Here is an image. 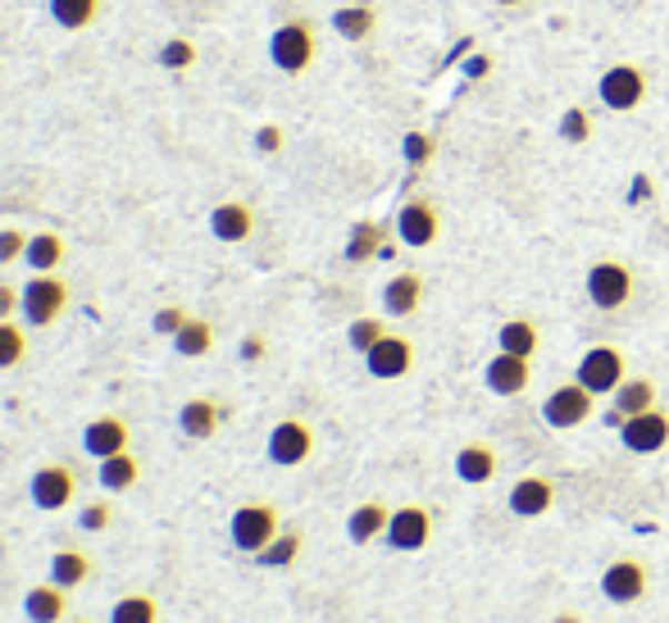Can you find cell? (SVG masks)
Returning <instances> with one entry per match:
<instances>
[{
    "mask_svg": "<svg viewBox=\"0 0 669 623\" xmlns=\"http://www.w3.org/2000/svg\"><path fill=\"white\" fill-rule=\"evenodd\" d=\"M382 542H388L392 551H406V555H410V551H423L428 542H433V510H423V505H401V510H392Z\"/></svg>",
    "mask_w": 669,
    "mask_h": 623,
    "instance_id": "obj_12",
    "label": "cell"
},
{
    "mask_svg": "<svg viewBox=\"0 0 669 623\" xmlns=\"http://www.w3.org/2000/svg\"><path fill=\"white\" fill-rule=\"evenodd\" d=\"M23 355H28V338H23V328H19V323H10V319H0V369H14Z\"/></svg>",
    "mask_w": 669,
    "mask_h": 623,
    "instance_id": "obj_38",
    "label": "cell"
},
{
    "mask_svg": "<svg viewBox=\"0 0 669 623\" xmlns=\"http://www.w3.org/2000/svg\"><path fill=\"white\" fill-rule=\"evenodd\" d=\"M497 469H501V460H497V451L488 442H469V446L456 451V478H460V483H469V488L492 483Z\"/></svg>",
    "mask_w": 669,
    "mask_h": 623,
    "instance_id": "obj_20",
    "label": "cell"
},
{
    "mask_svg": "<svg viewBox=\"0 0 669 623\" xmlns=\"http://www.w3.org/2000/svg\"><path fill=\"white\" fill-rule=\"evenodd\" d=\"M210 237L223 247H237V242H251L256 237V210L247 201H219L210 210Z\"/></svg>",
    "mask_w": 669,
    "mask_h": 623,
    "instance_id": "obj_16",
    "label": "cell"
},
{
    "mask_svg": "<svg viewBox=\"0 0 669 623\" xmlns=\"http://www.w3.org/2000/svg\"><path fill=\"white\" fill-rule=\"evenodd\" d=\"M23 619H28V623H64V619H69V592L56 587V583L28 587V596H23Z\"/></svg>",
    "mask_w": 669,
    "mask_h": 623,
    "instance_id": "obj_21",
    "label": "cell"
},
{
    "mask_svg": "<svg viewBox=\"0 0 669 623\" xmlns=\"http://www.w3.org/2000/svg\"><path fill=\"white\" fill-rule=\"evenodd\" d=\"M264 455H269V464H278V469L306 464V460L314 455V428H310L306 419H282V423H273V428H269V442H264Z\"/></svg>",
    "mask_w": 669,
    "mask_h": 623,
    "instance_id": "obj_8",
    "label": "cell"
},
{
    "mask_svg": "<svg viewBox=\"0 0 669 623\" xmlns=\"http://www.w3.org/2000/svg\"><path fill=\"white\" fill-rule=\"evenodd\" d=\"M187 319H191V314H187L182 305H160V310L151 314V328L160 332V338H173V332H178Z\"/></svg>",
    "mask_w": 669,
    "mask_h": 623,
    "instance_id": "obj_42",
    "label": "cell"
},
{
    "mask_svg": "<svg viewBox=\"0 0 669 623\" xmlns=\"http://www.w3.org/2000/svg\"><path fill=\"white\" fill-rule=\"evenodd\" d=\"M219 423H223V405L210 401V396H191L178 410V428H182V438H191V442H210L219 433Z\"/></svg>",
    "mask_w": 669,
    "mask_h": 623,
    "instance_id": "obj_19",
    "label": "cell"
},
{
    "mask_svg": "<svg viewBox=\"0 0 669 623\" xmlns=\"http://www.w3.org/2000/svg\"><path fill=\"white\" fill-rule=\"evenodd\" d=\"M106 0H46V10H51V19L64 28V32H87L96 23V14H101Z\"/></svg>",
    "mask_w": 669,
    "mask_h": 623,
    "instance_id": "obj_29",
    "label": "cell"
},
{
    "mask_svg": "<svg viewBox=\"0 0 669 623\" xmlns=\"http://www.w3.org/2000/svg\"><path fill=\"white\" fill-rule=\"evenodd\" d=\"M647 69L642 64H610L606 73H601V82H597V101L606 105V110H615V114H633L642 101H647Z\"/></svg>",
    "mask_w": 669,
    "mask_h": 623,
    "instance_id": "obj_4",
    "label": "cell"
},
{
    "mask_svg": "<svg viewBox=\"0 0 669 623\" xmlns=\"http://www.w3.org/2000/svg\"><path fill=\"white\" fill-rule=\"evenodd\" d=\"M382 338H388V323L373 319V314H365V319H356V323L347 328V342H351V351H356V355H369Z\"/></svg>",
    "mask_w": 669,
    "mask_h": 623,
    "instance_id": "obj_35",
    "label": "cell"
},
{
    "mask_svg": "<svg viewBox=\"0 0 669 623\" xmlns=\"http://www.w3.org/2000/svg\"><path fill=\"white\" fill-rule=\"evenodd\" d=\"M282 141H287L282 128H278V123H264V128L256 132V151H260V155H278V151H282Z\"/></svg>",
    "mask_w": 669,
    "mask_h": 623,
    "instance_id": "obj_43",
    "label": "cell"
},
{
    "mask_svg": "<svg viewBox=\"0 0 669 623\" xmlns=\"http://www.w3.org/2000/svg\"><path fill=\"white\" fill-rule=\"evenodd\" d=\"M82 451L91 460H110L119 451H128V423L119 414H101V419H91L82 428Z\"/></svg>",
    "mask_w": 669,
    "mask_h": 623,
    "instance_id": "obj_17",
    "label": "cell"
},
{
    "mask_svg": "<svg viewBox=\"0 0 669 623\" xmlns=\"http://www.w3.org/2000/svg\"><path fill=\"white\" fill-rule=\"evenodd\" d=\"M642 410H656V382L651 378H625L615 392V410H610V423L619 428L625 419L642 414Z\"/></svg>",
    "mask_w": 669,
    "mask_h": 623,
    "instance_id": "obj_23",
    "label": "cell"
},
{
    "mask_svg": "<svg viewBox=\"0 0 669 623\" xmlns=\"http://www.w3.org/2000/svg\"><path fill=\"white\" fill-rule=\"evenodd\" d=\"M191 64H197V46H191L187 37H169V41L160 46V69H169V73H187Z\"/></svg>",
    "mask_w": 669,
    "mask_h": 623,
    "instance_id": "obj_37",
    "label": "cell"
},
{
    "mask_svg": "<svg viewBox=\"0 0 669 623\" xmlns=\"http://www.w3.org/2000/svg\"><path fill=\"white\" fill-rule=\"evenodd\" d=\"M282 533V523H278V510L273 505H264V501H247V505H237L232 510V519H228V537H232V546L242 551V555H260L273 537Z\"/></svg>",
    "mask_w": 669,
    "mask_h": 623,
    "instance_id": "obj_2",
    "label": "cell"
},
{
    "mask_svg": "<svg viewBox=\"0 0 669 623\" xmlns=\"http://www.w3.org/2000/svg\"><path fill=\"white\" fill-rule=\"evenodd\" d=\"M114 523V505L110 501H87L82 510H78V529L82 533H106Z\"/></svg>",
    "mask_w": 669,
    "mask_h": 623,
    "instance_id": "obj_40",
    "label": "cell"
},
{
    "mask_svg": "<svg viewBox=\"0 0 669 623\" xmlns=\"http://www.w3.org/2000/svg\"><path fill=\"white\" fill-rule=\"evenodd\" d=\"M592 392L583 388V382H565V388H556L547 401H542V423L556 428V433H569V428H583L592 419Z\"/></svg>",
    "mask_w": 669,
    "mask_h": 623,
    "instance_id": "obj_11",
    "label": "cell"
},
{
    "mask_svg": "<svg viewBox=\"0 0 669 623\" xmlns=\"http://www.w3.org/2000/svg\"><path fill=\"white\" fill-rule=\"evenodd\" d=\"M264 351H269V342L260 338V332L242 338V360H247V364H260V360H264Z\"/></svg>",
    "mask_w": 669,
    "mask_h": 623,
    "instance_id": "obj_44",
    "label": "cell"
},
{
    "mask_svg": "<svg viewBox=\"0 0 669 623\" xmlns=\"http://www.w3.org/2000/svg\"><path fill=\"white\" fill-rule=\"evenodd\" d=\"M319 56V37H314V23L310 19H287L273 28L269 37V60L278 73L287 78H301Z\"/></svg>",
    "mask_w": 669,
    "mask_h": 623,
    "instance_id": "obj_1",
    "label": "cell"
},
{
    "mask_svg": "<svg viewBox=\"0 0 669 623\" xmlns=\"http://www.w3.org/2000/svg\"><path fill=\"white\" fill-rule=\"evenodd\" d=\"M28 501L46 514L56 510H69L78 501V473L69 464H41L32 478H28Z\"/></svg>",
    "mask_w": 669,
    "mask_h": 623,
    "instance_id": "obj_7",
    "label": "cell"
},
{
    "mask_svg": "<svg viewBox=\"0 0 669 623\" xmlns=\"http://www.w3.org/2000/svg\"><path fill=\"white\" fill-rule=\"evenodd\" d=\"M419 305H423V278L419 273L388 278V287H382V310H388L392 319H410Z\"/></svg>",
    "mask_w": 669,
    "mask_h": 623,
    "instance_id": "obj_22",
    "label": "cell"
},
{
    "mask_svg": "<svg viewBox=\"0 0 669 623\" xmlns=\"http://www.w3.org/2000/svg\"><path fill=\"white\" fill-rule=\"evenodd\" d=\"M619 442L629 455H656L669 446V414L665 410H642L619 423Z\"/></svg>",
    "mask_w": 669,
    "mask_h": 623,
    "instance_id": "obj_13",
    "label": "cell"
},
{
    "mask_svg": "<svg viewBox=\"0 0 669 623\" xmlns=\"http://www.w3.org/2000/svg\"><path fill=\"white\" fill-rule=\"evenodd\" d=\"M23 251H28V232H19V228H0V269L14 264V260H23Z\"/></svg>",
    "mask_w": 669,
    "mask_h": 623,
    "instance_id": "obj_41",
    "label": "cell"
},
{
    "mask_svg": "<svg viewBox=\"0 0 669 623\" xmlns=\"http://www.w3.org/2000/svg\"><path fill=\"white\" fill-rule=\"evenodd\" d=\"M497 6H506V10H515V6H529V0H497Z\"/></svg>",
    "mask_w": 669,
    "mask_h": 623,
    "instance_id": "obj_48",
    "label": "cell"
},
{
    "mask_svg": "<svg viewBox=\"0 0 669 623\" xmlns=\"http://www.w3.org/2000/svg\"><path fill=\"white\" fill-rule=\"evenodd\" d=\"M64 310H69V282L60 273H37L19 292V314L28 319V328H51Z\"/></svg>",
    "mask_w": 669,
    "mask_h": 623,
    "instance_id": "obj_3",
    "label": "cell"
},
{
    "mask_svg": "<svg viewBox=\"0 0 669 623\" xmlns=\"http://www.w3.org/2000/svg\"><path fill=\"white\" fill-rule=\"evenodd\" d=\"M401 155H406V164H410V169L433 164V155H438V137H433V132H406Z\"/></svg>",
    "mask_w": 669,
    "mask_h": 623,
    "instance_id": "obj_39",
    "label": "cell"
},
{
    "mask_svg": "<svg viewBox=\"0 0 669 623\" xmlns=\"http://www.w3.org/2000/svg\"><path fill=\"white\" fill-rule=\"evenodd\" d=\"M625 378H629V360L619 346H588L579 369H573V382H583L592 396H615Z\"/></svg>",
    "mask_w": 669,
    "mask_h": 623,
    "instance_id": "obj_5",
    "label": "cell"
},
{
    "mask_svg": "<svg viewBox=\"0 0 669 623\" xmlns=\"http://www.w3.org/2000/svg\"><path fill=\"white\" fill-rule=\"evenodd\" d=\"M506 505H510V514H519V519H542L551 505H556V483L551 478H519V483L510 488V496H506Z\"/></svg>",
    "mask_w": 669,
    "mask_h": 623,
    "instance_id": "obj_18",
    "label": "cell"
},
{
    "mask_svg": "<svg viewBox=\"0 0 669 623\" xmlns=\"http://www.w3.org/2000/svg\"><path fill=\"white\" fill-rule=\"evenodd\" d=\"M137 483H141V460L137 455L119 451V455L101 460V488L106 492H132Z\"/></svg>",
    "mask_w": 669,
    "mask_h": 623,
    "instance_id": "obj_32",
    "label": "cell"
},
{
    "mask_svg": "<svg viewBox=\"0 0 669 623\" xmlns=\"http://www.w3.org/2000/svg\"><path fill=\"white\" fill-rule=\"evenodd\" d=\"M14 310H19V292L10 282H0V319H10Z\"/></svg>",
    "mask_w": 669,
    "mask_h": 623,
    "instance_id": "obj_45",
    "label": "cell"
},
{
    "mask_svg": "<svg viewBox=\"0 0 669 623\" xmlns=\"http://www.w3.org/2000/svg\"><path fill=\"white\" fill-rule=\"evenodd\" d=\"M651 579H647V564L638 555H619L601 569V596L610 605H638L647 596Z\"/></svg>",
    "mask_w": 669,
    "mask_h": 623,
    "instance_id": "obj_9",
    "label": "cell"
},
{
    "mask_svg": "<svg viewBox=\"0 0 669 623\" xmlns=\"http://www.w3.org/2000/svg\"><path fill=\"white\" fill-rule=\"evenodd\" d=\"M465 73H469V78H488V73H492V60H488V56H469Z\"/></svg>",
    "mask_w": 669,
    "mask_h": 623,
    "instance_id": "obj_46",
    "label": "cell"
},
{
    "mask_svg": "<svg viewBox=\"0 0 669 623\" xmlns=\"http://www.w3.org/2000/svg\"><path fill=\"white\" fill-rule=\"evenodd\" d=\"M551 623H583V619H579V614H573V610H560V614H556Z\"/></svg>",
    "mask_w": 669,
    "mask_h": 623,
    "instance_id": "obj_47",
    "label": "cell"
},
{
    "mask_svg": "<svg viewBox=\"0 0 669 623\" xmlns=\"http://www.w3.org/2000/svg\"><path fill=\"white\" fill-rule=\"evenodd\" d=\"M483 382H488L492 396H519V392H529V382H533V360L497 351V355L483 364Z\"/></svg>",
    "mask_w": 669,
    "mask_h": 623,
    "instance_id": "obj_15",
    "label": "cell"
},
{
    "mask_svg": "<svg viewBox=\"0 0 669 623\" xmlns=\"http://www.w3.org/2000/svg\"><path fill=\"white\" fill-rule=\"evenodd\" d=\"M87 579H91V555H87V551L64 546V551L51 555V583H56V587L73 592V587H82Z\"/></svg>",
    "mask_w": 669,
    "mask_h": 623,
    "instance_id": "obj_26",
    "label": "cell"
},
{
    "mask_svg": "<svg viewBox=\"0 0 669 623\" xmlns=\"http://www.w3.org/2000/svg\"><path fill=\"white\" fill-rule=\"evenodd\" d=\"M173 351H178L182 360L210 355V351H214V328H210L206 319H187V323L173 332Z\"/></svg>",
    "mask_w": 669,
    "mask_h": 623,
    "instance_id": "obj_31",
    "label": "cell"
},
{
    "mask_svg": "<svg viewBox=\"0 0 669 623\" xmlns=\"http://www.w3.org/2000/svg\"><path fill=\"white\" fill-rule=\"evenodd\" d=\"M538 346H542V332H538L533 319H506V323L497 328V351H506V355L533 360Z\"/></svg>",
    "mask_w": 669,
    "mask_h": 623,
    "instance_id": "obj_25",
    "label": "cell"
},
{
    "mask_svg": "<svg viewBox=\"0 0 669 623\" xmlns=\"http://www.w3.org/2000/svg\"><path fill=\"white\" fill-rule=\"evenodd\" d=\"M588 301L597 310H625L638 292V282H633V269L629 264H619V260H597L588 269Z\"/></svg>",
    "mask_w": 669,
    "mask_h": 623,
    "instance_id": "obj_6",
    "label": "cell"
},
{
    "mask_svg": "<svg viewBox=\"0 0 669 623\" xmlns=\"http://www.w3.org/2000/svg\"><path fill=\"white\" fill-rule=\"evenodd\" d=\"M388 519H392V510L382 501H365V505H356L347 514V537L356 546H369V542H378L382 533H388Z\"/></svg>",
    "mask_w": 669,
    "mask_h": 623,
    "instance_id": "obj_24",
    "label": "cell"
},
{
    "mask_svg": "<svg viewBox=\"0 0 669 623\" xmlns=\"http://www.w3.org/2000/svg\"><path fill=\"white\" fill-rule=\"evenodd\" d=\"M64 623H87V619H64Z\"/></svg>",
    "mask_w": 669,
    "mask_h": 623,
    "instance_id": "obj_49",
    "label": "cell"
},
{
    "mask_svg": "<svg viewBox=\"0 0 669 623\" xmlns=\"http://www.w3.org/2000/svg\"><path fill=\"white\" fill-rule=\"evenodd\" d=\"M23 260H28L32 273H56L64 264V237L60 232H32Z\"/></svg>",
    "mask_w": 669,
    "mask_h": 623,
    "instance_id": "obj_27",
    "label": "cell"
},
{
    "mask_svg": "<svg viewBox=\"0 0 669 623\" xmlns=\"http://www.w3.org/2000/svg\"><path fill=\"white\" fill-rule=\"evenodd\" d=\"M332 28H338L342 41H369L378 28V10L373 6H342V10H332Z\"/></svg>",
    "mask_w": 669,
    "mask_h": 623,
    "instance_id": "obj_30",
    "label": "cell"
},
{
    "mask_svg": "<svg viewBox=\"0 0 669 623\" xmlns=\"http://www.w3.org/2000/svg\"><path fill=\"white\" fill-rule=\"evenodd\" d=\"M160 619V605L151 592H128L110 605V623H156Z\"/></svg>",
    "mask_w": 669,
    "mask_h": 623,
    "instance_id": "obj_33",
    "label": "cell"
},
{
    "mask_svg": "<svg viewBox=\"0 0 669 623\" xmlns=\"http://www.w3.org/2000/svg\"><path fill=\"white\" fill-rule=\"evenodd\" d=\"M592 132H597V123H592V114L583 105H569L560 114V137L569 141V147H583V141H592Z\"/></svg>",
    "mask_w": 669,
    "mask_h": 623,
    "instance_id": "obj_36",
    "label": "cell"
},
{
    "mask_svg": "<svg viewBox=\"0 0 669 623\" xmlns=\"http://www.w3.org/2000/svg\"><path fill=\"white\" fill-rule=\"evenodd\" d=\"M397 237H401V247H410V251L433 247L438 237H442V210L428 197H410L397 210Z\"/></svg>",
    "mask_w": 669,
    "mask_h": 623,
    "instance_id": "obj_10",
    "label": "cell"
},
{
    "mask_svg": "<svg viewBox=\"0 0 669 623\" xmlns=\"http://www.w3.org/2000/svg\"><path fill=\"white\" fill-rule=\"evenodd\" d=\"M365 369H369V378H378V382H397V378H406L410 369H415V342L410 338H397V332H388L369 355H365Z\"/></svg>",
    "mask_w": 669,
    "mask_h": 623,
    "instance_id": "obj_14",
    "label": "cell"
},
{
    "mask_svg": "<svg viewBox=\"0 0 669 623\" xmlns=\"http://www.w3.org/2000/svg\"><path fill=\"white\" fill-rule=\"evenodd\" d=\"M301 546H306V537H301L297 529H282V533L256 555V564H260V569H287V564H297Z\"/></svg>",
    "mask_w": 669,
    "mask_h": 623,
    "instance_id": "obj_34",
    "label": "cell"
},
{
    "mask_svg": "<svg viewBox=\"0 0 669 623\" xmlns=\"http://www.w3.org/2000/svg\"><path fill=\"white\" fill-rule=\"evenodd\" d=\"M382 247H388V228L373 223V219H360L347 237V260L351 264H369L373 255H382Z\"/></svg>",
    "mask_w": 669,
    "mask_h": 623,
    "instance_id": "obj_28",
    "label": "cell"
}]
</instances>
